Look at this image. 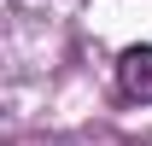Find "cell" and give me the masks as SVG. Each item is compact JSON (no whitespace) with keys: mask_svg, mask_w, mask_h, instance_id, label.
I'll use <instances>...</instances> for the list:
<instances>
[{"mask_svg":"<svg viewBox=\"0 0 152 146\" xmlns=\"http://www.w3.org/2000/svg\"><path fill=\"white\" fill-rule=\"evenodd\" d=\"M117 88L140 105H152V47H129L117 58Z\"/></svg>","mask_w":152,"mask_h":146,"instance_id":"6da1fadb","label":"cell"}]
</instances>
